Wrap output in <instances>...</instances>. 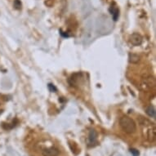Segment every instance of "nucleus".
Wrapping results in <instances>:
<instances>
[{"label":"nucleus","mask_w":156,"mask_h":156,"mask_svg":"<svg viewBox=\"0 0 156 156\" xmlns=\"http://www.w3.org/2000/svg\"><path fill=\"white\" fill-rule=\"evenodd\" d=\"M111 14L113 15L114 21H117V18H118V16H119V10L117 9V8H115V9L112 10Z\"/></svg>","instance_id":"obj_8"},{"label":"nucleus","mask_w":156,"mask_h":156,"mask_svg":"<svg viewBox=\"0 0 156 156\" xmlns=\"http://www.w3.org/2000/svg\"><path fill=\"white\" fill-rule=\"evenodd\" d=\"M129 40H130V43L133 46H140L142 43L143 38L141 35L137 34V33H134V34H133L130 36Z\"/></svg>","instance_id":"obj_2"},{"label":"nucleus","mask_w":156,"mask_h":156,"mask_svg":"<svg viewBox=\"0 0 156 156\" xmlns=\"http://www.w3.org/2000/svg\"><path fill=\"white\" fill-rule=\"evenodd\" d=\"M119 125L124 132L128 134H132L135 133L136 130V126L135 122L129 117L124 116L122 117L119 120Z\"/></svg>","instance_id":"obj_1"},{"label":"nucleus","mask_w":156,"mask_h":156,"mask_svg":"<svg viewBox=\"0 0 156 156\" xmlns=\"http://www.w3.org/2000/svg\"><path fill=\"white\" fill-rule=\"evenodd\" d=\"M154 84H155L154 79L151 78H148V79H145L143 81V83L141 86L143 90L147 91V90H150L153 87H154Z\"/></svg>","instance_id":"obj_3"},{"label":"nucleus","mask_w":156,"mask_h":156,"mask_svg":"<svg viewBox=\"0 0 156 156\" xmlns=\"http://www.w3.org/2000/svg\"><path fill=\"white\" fill-rule=\"evenodd\" d=\"M43 156H58L60 154V151L58 149L50 147V148L44 149L42 152Z\"/></svg>","instance_id":"obj_4"},{"label":"nucleus","mask_w":156,"mask_h":156,"mask_svg":"<svg viewBox=\"0 0 156 156\" xmlns=\"http://www.w3.org/2000/svg\"><path fill=\"white\" fill-rule=\"evenodd\" d=\"M96 139H97V133L95 130L92 129L89 132V135H88V141H89V144L92 145L93 144H96Z\"/></svg>","instance_id":"obj_5"},{"label":"nucleus","mask_w":156,"mask_h":156,"mask_svg":"<svg viewBox=\"0 0 156 156\" xmlns=\"http://www.w3.org/2000/svg\"><path fill=\"white\" fill-rule=\"evenodd\" d=\"M14 6H15V7L16 8V9H20V8L21 7V3L19 1V0H15Z\"/></svg>","instance_id":"obj_9"},{"label":"nucleus","mask_w":156,"mask_h":156,"mask_svg":"<svg viewBox=\"0 0 156 156\" xmlns=\"http://www.w3.org/2000/svg\"><path fill=\"white\" fill-rule=\"evenodd\" d=\"M145 112L150 117L155 119V117H156V111H155V108L154 107L153 105H149L148 107L145 109Z\"/></svg>","instance_id":"obj_6"},{"label":"nucleus","mask_w":156,"mask_h":156,"mask_svg":"<svg viewBox=\"0 0 156 156\" xmlns=\"http://www.w3.org/2000/svg\"><path fill=\"white\" fill-rule=\"evenodd\" d=\"M131 153H133V156H138V155H139V152H138V150H136L132 149V150H131Z\"/></svg>","instance_id":"obj_10"},{"label":"nucleus","mask_w":156,"mask_h":156,"mask_svg":"<svg viewBox=\"0 0 156 156\" xmlns=\"http://www.w3.org/2000/svg\"><path fill=\"white\" fill-rule=\"evenodd\" d=\"M128 59L131 63L136 64L139 61V60H140V56L136 54H134V53H130L129 56H128Z\"/></svg>","instance_id":"obj_7"}]
</instances>
